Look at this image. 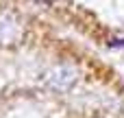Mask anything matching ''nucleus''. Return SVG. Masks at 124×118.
Wrapping results in <instances>:
<instances>
[{
	"mask_svg": "<svg viewBox=\"0 0 124 118\" xmlns=\"http://www.w3.org/2000/svg\"><path fill=\"white\" fill-rule=\"evenodd\" d=\"M109 46L111 48H124V39H113V42H109Z\"/></svg>",
	"mask_w": 124,
	"mask_h": 118,
	"instance_id": "nucleus-2",
	"label": "nucleus"
},
{
	"mask_svg": "<svg viewBox=\"0 0 124 118\" xmlns=\"http://www.w3.org/2000/svg\"><path fill=\"white\" fill-rule=\"evenodd\" d=\"M48 83L57 90H68L74 83V70L68 68V66H59L48 74Z\"/></svg>",
	"mask_w": 124,
	"mask_h": 118,
	"instance_id": "nucleus-1",
	"label": "nucleus"
},
{
	"mask_svg": "<svg viewBox=\"0 0 124 118\" xmlns=\"http://www.w3.org/2000/svg\"><path fill=\"white\" fill-rule=\"evenodd\" d=\"M39 2H46V0H39Z\"/></svg>",
	"mask_w": 124,
	"mask_h": 118,
	"instance_id": "nucleus-3",
	"label": "nucleus"
}]
</instances>
